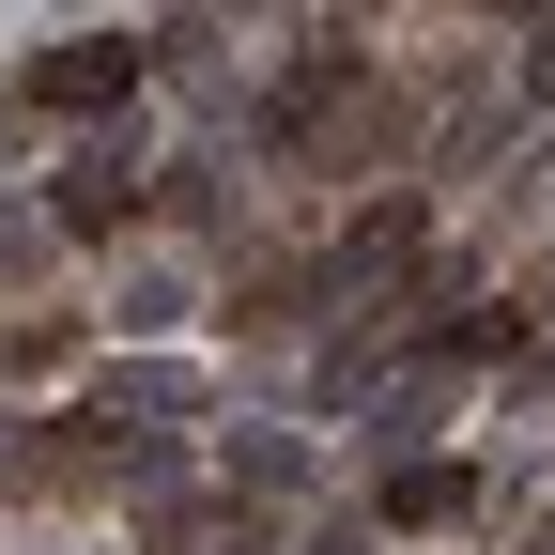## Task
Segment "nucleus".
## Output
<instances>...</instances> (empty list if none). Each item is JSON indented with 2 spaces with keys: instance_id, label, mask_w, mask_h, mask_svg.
Segmentation results:
<instances>
[{
  "instance_id": "1a4fd4ad",
  "label": "nucleus",
  "mask_w": 555,
  "mask_h": 555,
  "mask_svg": "<svg viewBox=\"0 0 555 555\" xmlns=\"http://www.w3.org/2000/svg\"><path fill=\"white\" fill-rule=\"evenodd\" d=\"M525 93H555V16H540V31H525Z\"/></svg>"
},
{
  "instance_id": "423d86ee",
  "label": "nucleus",
  "mask_w": 555,
  "mask_h": 555,
  "mask_svg": "<svg viewBox=\"0 0 555 555\" xmlns=\"http://www.w3.org/2000/svg\"><path fill=\"white\" fill-rule=\"evenodd\" d=\"M139 555H262V525H247V509H155Z\"/></svg>"
},
{
  "instance_id": "39448f33",
  "label": "nucleus",
  "mask_w": 555,
  "mask_h": 555,
  "mask_svg": "<svg viewBox=\"0 0 555 555\" xmlns=\"http://www.w3.org/2000/svg\"><path fill=\"white\" fill-rule=\"evenodd\" d=\"M478 509H494V478H478V463H401V478H386V525H401V540L478 525Z\"/></svg>"
},
{
  "instance_id": "20e7f679",
  "label": "nucleus",
  "mask_w": 555,
  "mask_h": 555,
  "mask_svg": "<svg viewBox=\"0 0 555 555\" xmlns=\"http://www.w3.org/2000/svg\"><path fill=\"white\" fill-rule=\"evenodd\" d=\"M217 386H201L185 356H108V386H93V433H124V416H201Z\"/></svg>"
},
{
  "instance_id": "7ed1b4c3",
  "label": "nucleus",
  "mask_w": 555,
  "mask_h": 555,
  "mask_svg": "<svg viewBox=\"0 0 555 555\" xmlns=\"http://www.w3.org/2000/svg\"><path fill=\"white\" fill-rule=\"evenodd\" d=\"M185 324H201V262L139 247V262L108 278V339H139V356H155V339H185Z\"/></svg>"
},
{
  "instance_id": "9d476101",
  "label": "nucleus",
  "mask_w": 555,
  "mask_h": 555,
  "mask_svg": "<svg viewBox=\"0 0 555 555\" xmlns=\"http://www.w3.org/2000/svg\"><path fill=\"white\" fill-rule=\"evenodd\" d=\"M525 309H540V324H555V262H540V278H525Z\"/></svg>"
},
{
  "instance_id": "f257e3e1",
  "label": "nucleus",
  "mask_w": 555,
  "mask_h": 555,
  "mask_svg": "<svg viewBox=\"0 0 555 555\" xmlns=\"http://www.w3.org/2000/svg\"><path fill=\"white\" fill-rule=\"evenodd\" d=\"M47 217H62V232H124V217H139V124H93L78 155L47 170Z\"/></svg>"
},
{
  "instance_id": "0eeeda50",
  "label": "nucleus",
  "mask_w": 555,
  "mask_h": 555,
  "mask_svg": "<svg viewBox=\"0 0 555 555\" xmlns=\"http://www.w3.org/2000/svg\"><path fill=\"white\" fill-rule=\"evenodd\" d=\"M217 463H232V494H294V478H309V448H294V433H232Z\"/></svg>"
},
{
  "instance_id": "6e6552de",
  "label": "nucleus",
  "mask_w": 555,
  "mask_h": 555,
  "mask_svg": "<svg viewBox=\"0 0 555 555\" xmlns=\"http://www.w3.org/2000/svg\"><path fill=\"white\" fill-rule=\"evenodd\" d=\"M47 247H62V217H47V201H16V217H0V278H31Z\"/></svg>"
},
{
  "instance_id": "f03ea898",
  "label": "nucleus",
  "mask_w": 555,
  "mask_h": 555,
  "mask_svg": "<svg viewBox=\"0 0 555 555\" xmlns=\"http://www.w3.org/2000/svg\"><path fill=\"white\" fill-rule=\"evenodd\" d=\"M139 62H155V31H62V47L31 62V108H124Z\"/></svg>"
}]
</instances>
